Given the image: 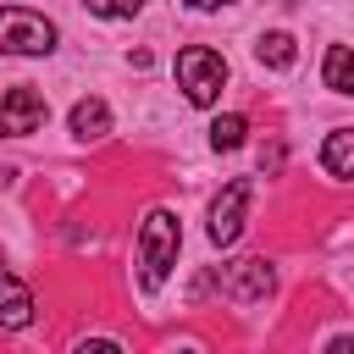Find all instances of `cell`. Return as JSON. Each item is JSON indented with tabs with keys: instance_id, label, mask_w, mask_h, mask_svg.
Returning <instances> with one entry per match:
<instances>
[{
	"instance_id": "cell-14",
	"label": "cell",
	"mask_w": 354,
	"mask_h": 354,
	"mask_svg": "<svg viewBox=\"0 0 354 354\" xmlns=\"http://www.w3.org/2000/svg\"><path fill=\"white\" fill-rule=\"evenodd\" d=\"M194 11H216V6H232V0H188Z\"/></svg>"
},
{
	"instance_id": "cell-3",
	"label": "cell",
	"mask_w": 354,
	"mask_h": 354,
	"mask_svg": "<svg viewBox=\"0 0 354 354\" xmlns=\"http://www.w3.org/2000/svg\"><path fill=\"white\" fill-rule=\"evenodd\" d=\"M221 83H227V61H221L216 50H205V44L177 50V88H183L194 105H216Z\"/></svg>"
},
{
	"instance_id": "cell-4",
	"label": "cell",
	"mask_w": 354,
	"mask_h": 354,
	"mask_svg": "<svg viewBox=\"0 0 354 354\" xmlns=\"http://www.w3.org/2000/svg\"><path fill=\"white\" fill-rule=\"evenodd\" d=\"M50 122V105L39 88H6L0 94V138H28Z\"/></svg>"
},
{
	"instance_id": "cell-12",
	"label": "cell",
	"mask_w": 354,
	"mask_h": 354,
	"mask_svg": "<svg viewBox=\"0 0 354 354\" xmlns=\"http://www.w3.org/2000/svg\"><path fill=\"white\" fill-rule=\"evenodd\" d=\"M243 133H249L243 116H216V122H210V144H216V149H238Z\"/></svg>"
},
{
	"instance_id": "cell-13",
	"label": "cell",
	"mask_w": 354,
	"mask_h": 354,
	"mask_svg": "<svg viewBox=\"0 0 354 354\" xmlns=\"http://www.w3.org/2000/svg\"><path fill=\"white\" fill-rule=\"evenodd\" d=\"M94 17H133V11H144V0H83Z\"/></svg>"
},
{
	"instance_id": "cell-10",
	"label": "cell",
	"mask_w": 354,
	"mask_h": 354,
	"mask_svg": "<svg viewBox=\"0 0 354 354\" xmlns=\"http://www.w3.org/2000/svg\"><path fill=\"white\" fill-rule=\"evenodd\" d=\"M72 133H77V138H105V133H111L105 100H77V105H72Z\"/></svg>"
},
{
	"instance_id": "cell-1",
	"label": "cell",
	"mask_w": 354,
	"mask_h": 354,
	"mask_svg": "<svg viewBox=\"0 0 354 354\" xmlns=\"http://www.w3.org/2000/svg\"><path fill=\"white\" fill-rule=\"evenodd\" d=\"M177 249H183V227L171 210H149L144 227H138V266H144V288H160L177 266Z\"/></svg>"
},
{
	"instance_id": "cell-2",
	"label": "cell",
	"mask_w": 354,
	"mask_h": 354,
	"mask_svg": "<svg viewBox=\"0 0 354 354\" xmlns=\"http://www.w3.org/2000/svg\"><path fill=\"white\" fill-rule=\"evenodd\" d=\"M55 50V22L28 6H0V55H44Z\"/></svg>"
},
{
	"instance_id": "cell-8",
	"label": "cell",
	"mask_w": 354,
	"mask_h": 354,
	"mask_svg": "<svg viewBox=\"0 0 354 354\" xmlns=\"http://www.w3.org/2000/svg\"><path fill=\"white\" fill-rule=\"evenodd\" d=\"M321 83H326L332 94H354V50H348V44H332V50H326Z\"/></svg>"
},
{
	"instance_id": "cell-7",
	"label": "cell",
	"mask_w": 354,
	"mask_h": 354,
	"mask_svg": "<svg viewBox=\"0 0 354 354\" xmlns=\"http://www.w3.org/2000/svg\"><path fill=\"white\" fill-rule=\"evenodd\" d=\"M28 321H33V293L17 277H0V326L6 332H22Z\"/></svg>"
},
{
	"instance_id": "cell-6",
	"label": "cell",
	"mask_w": 354,
	"mask_h": 354,
	"mask_svg": "<svg viewBox=\"0 0 354 354\" xmlns=\"http://www.w3.org/2000/svg\"><path fill=\"white\" fill-rule=\"evenodd\" d=\"M271 282H277V271H271L266 260H232V266H227V299H238V304L266 299Z\"/></svg>"
},
{
	"instance_id": "cell-5",
	"label": "cell",
	"mask_w": 354,
	"mask_h": 354,
	"mask_svg": "<svg viewBox=\"0 0 354 354\" xmlns=\"http://www.w3.org/2000/svg\"><path fill=\"white\" fill-rule=\"evenodd\" d=\"M249 194H254L249 177H232V183L221 188V199L210 205V227H205L210 243H221V249L238 243V232H243V210H249Z\"/></svg>"
},
{
	"instance_id": "cell-11",
	"label": "cell",
	"mask_w": 354,
	"mask_h": 354,
	"mask_svg": "<svg viewBox=\"0 0 354 354\" xmlns=\"http://www.w3.org/2000/svg\"><path fill=\"white\" fill-rule=\"evenodd\" d=\"M254 55H260L266 66H277V72H288V66L299 61V50H293V33H260Z\"/></svg>"
},
{
	"instance_id": "cell-9",
	"label": "cell",
	"mask_w": 354,
	"mask_h": 354,
	"mask_svg": "<svg viewBox=\"0 0 354 354\" xmlns=\"http://www.w3.org/2000/svg\"><path fill=\"white\" fill-rule=\"evenodd\" d=\"M321 166H326L332 177H354V127L326 133V144H321Z\"/></svg>"
}]
</instances>
